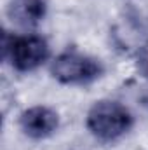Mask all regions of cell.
Instances as JSON below:
<instances>
[{
    "mask_svg": "<svg viewBox=\"0 0 148 150\" xmlns=\"http://www.w3.org/2000/svg\"><path fill=\"white\" fill-rule=\"evenodd\" d=\"M85 124L98 140L113 142L132 127V115L118 101L101 100L96 101L87 112Z\"/></svg>",
    "mask_w": 148,
    "mask_h": 150,
    "instance_id": "obj_1",
    "label": "cell"
},
{
    "mask_svg": "<svg viewBox=\"0 0 148 150\" xmlns=\"http://www.w3.org/2000/svg\"><path fill=\"white\" fill-rule=\"evenodd\" d=\"M51 74L61 84H89L103 74V67L91 56L66 51L52 61Z\"/></svg>",
    "mask_w": 148,
    "mask_h": 150,
    "instance_id": "obj_2",
    "label": "cell"
},
{
    "mask_svg": "<svg viewBox=\"0 0 148 150\" xmlns=\"http://www.w3.org/2000/svg\"><path fill=\"white\" fill-rule=\"evenodd\" d=\"M4 52L16 70L32 72L49 58V45L40 35H23L5 44Z\"/></svg>",
    "mask_w": 148,
    "mask_h": 150,
    "instance_id": "obj_3",
    "label": "cell"
},
{
    "mask_svg": "<svg viewBox=\"0 0 148 150\" xmlns=\"http://www.w3.org/2000/svg\"><path fill=\"white\" fill-rule=\"evenodd\" d=\"M58 113L47 107H32L21 113L19 117V126L25 131L26 136L42 140L51 136L58 129Z\"/></svg>",
    "mask_w": 148,
    "mask_h": 150,
    "instance_id": "obj_4",
    "label": "cell"
},
{
    "mask_svg": "<svg viewBox=\"0 0 148 150\" xmlns=\"http://www.w3.org/2000/svg\"><path fill=\"white\" fill-rule=\"evenodd\" d=\"M44 14V0H11L9 4V16L21 26H35Z\"/></svg>",
    "mask_w": 148,
    "mask_h": 150,
    "instance_id": "obj_5",
    "label": "cell"
}]
</instances>
